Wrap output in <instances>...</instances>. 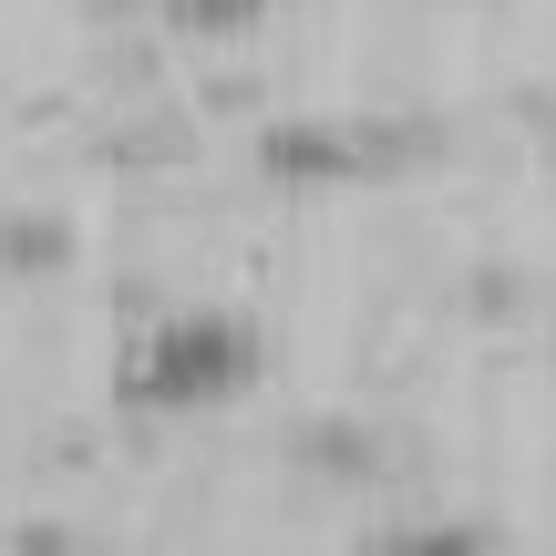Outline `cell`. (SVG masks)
Returning a JSON list of instances; mask_svg holds the SVG:
<instances>
[{"instance_id": "cell-4", "label": "cell", "mask_w": 556, "mask_h": 556, "mask_svg": "<svg viewBox=\"0 0 556 556\" xmlns=\"http://www.w3.org/2000/svg\"><path fill=\"white\" fill-rule=\"evenodd\" d=\"M268 11H278V0H165V21L197 31V41H238V31H258Z\"/></svg>"}, {"instance_id": "cell-1", "label": "cell", "mask_w": 556, "mask_h": 556, "mask_svg": "<svg viewBox=\"0 0 556 556\" xmlns=\"http://www.w3.org/2000/svg\"><path fill=\"white\" fill-rule=\"evenodd\" d=\"M268 371L258 330L227 309H165L144 319L135 340H124V371H114V413L135 422H186V413H227V402H248Z\"/></svg>"}, {"instance_id": "cell-3", "label": "cell", "mask_w": 556, "mask_h": 556, "mask_svg": "<svg viewBox=\"0 0 556 556\" xmlns=\"http://www.w3.org/2000/svg\"><path fill=\"white\" fill-rule=\"evenodd\" d=\"M361 556H495V536L464 516H413V526H381Z\"/></svg>"}, {"instance_id": "cell-2", "label": "cell", "mask_w": 556, "mask_h": 556, "mask_svg": "<svg viewBox=\"0 0 556 556\" xmlns=\"http://www.w3.org/2000/svg\"><path fill=\"white\" fill-rule=\"evenodd\" d=\"M392 155H402L392 135H340V124H268V135H258V176L289 186V197L371 186V176H392Z\"/></svg>"}]
</instances>
